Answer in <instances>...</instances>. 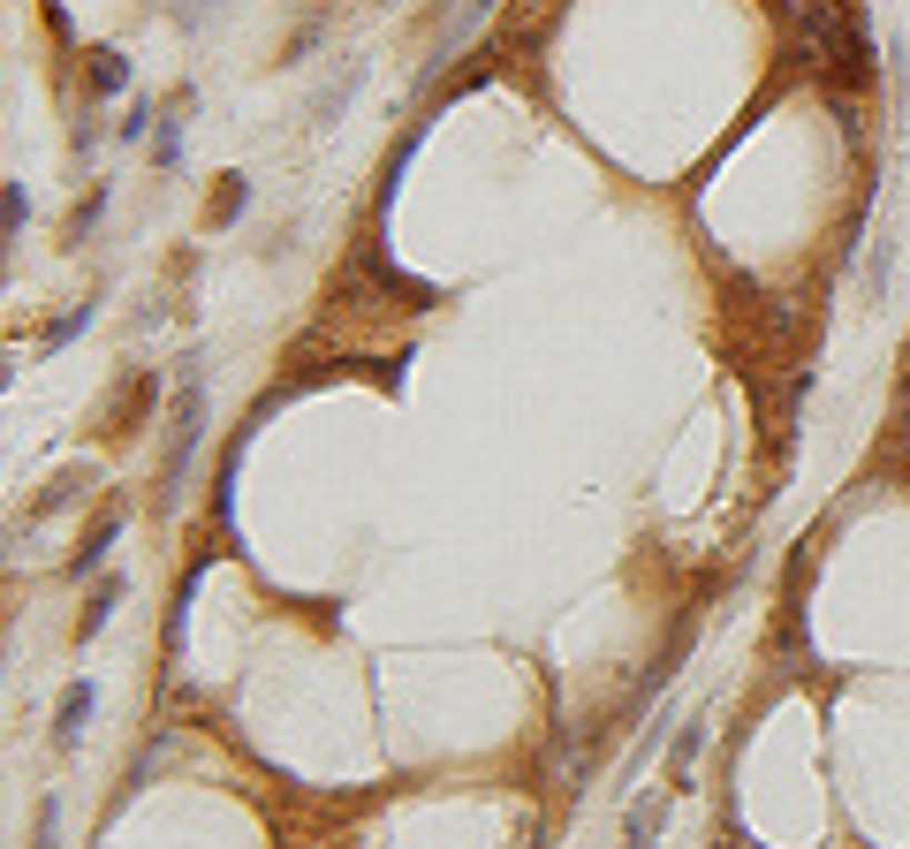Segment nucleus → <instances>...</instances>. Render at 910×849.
Wrapping results in <instances>:
<instances>
[{
    "label": "nucleus",
    "mask_w": 910,
    "mask_h": 849,
    "mask_svg": "<svg viewBox=\"0 0 910 849\" xmlns=\"http://www.w3.org/2000/svg\"><path fill=\"white\" fill-rule=\"evenodd\" d=\"M84 713H91V682H69V690H61V713H53V736L77 743V736H84Z\"/></svg>",
    "instance_id": "1"
},
{
    "label": "nucleus",
    "mask_w": 910,
    "mask_h": 849,
    "mask_svg": "<svg viewBox=\"0 0 910 849\" xmlns=\"http://www.w3.org/2000/svg\"><path fill=\"white\" fill-rule=\"evenodd\" d=\"M84 84L91 91H122V84H130V61H122L114 46H99V53L84 61Z\"/></svg>",
    "instance_id": "2"
},
{
    "label": "nucleus",
    "mask_w": 910,
    "mask_h": 849,
    "mask_svg": "<svg viewBox=\"0 0 910 849\" xmlns=\"http://www.w3.org/2000/svg\"><path fill=\"white\" fill-rule=\"evenodd\" d=\"M243 198H251V190H243V174H220V198L206 206V220H213V228H228V220L243 212Z\"/></svg>",
    "instance_id": "3"
},
{
    "label": "nucleus",
    "mask_w": 910,
    "mask_h": 849,
    "mask_svg": "<svg viewBox=\"0 0 910 849\" xmlns=\"http://www.w3.org/2000/svg\"><path fill=\"white\" fill-rule=\"evenodd\" d=\"M107 607H114V585H99V599L84 607V622H77V637H91V630H99V622H107Z\"/></svg>",
    "instance_id": "4"
}]
</instances>
